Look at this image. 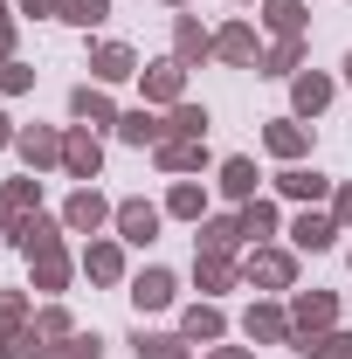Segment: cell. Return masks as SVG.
Instances as JSON below:
<instances>
[{
  "label": "cell",
  "instance_id": "cell-1",
  "mask_svg": "<svg viewBox=\"0 0 352 359\" xmlns=\"http://www.w3.org/2000/svg\"><path fill=\"white\" fill-rule=\"evenodd\" d=\"M242 283L249 290H297V249H283V242L242 249Z\"/></svg>",
  "mask_w": 352,
  "mask_h": 359
},
{
  "label": "cell",
  "instance_id": "cell-2",
  "mask_svg": "<svg viewBox=\"0 0 352 359\" xmlns=\"http://www.w3.org/2000/svg\"><path fill=\"white\" fill-rule=\"evenodd\" d=\"M76 263L97 290H118V283H132V269H125V242L118 235H90L83 249H76Z\"/></svg>",
  "mask_w": 352,
  "mask_h": 359
},
{
  "label": "cell",
  "instance_id": "cell-3",
  "mask_svg": "<svg viewBox=\"0 0 352 359\" xmlns=\"http://www.w3.org/2000/svg\"><path fill=\"white\" fill-rule=\"evenodd\" d=\"M111 228H118V242H125V249H145V242H159L166 208H159V201H145V194H132V201H118Z\"/></svg>",
  "mask_w": 352,
  "mask_h": 359
},
{
  "label": "cell",
  "instance_id": "cell-4",
  "mask_svg": "<svg viewBox=\"0 0 352 359\" xmlns=\"http://www.w3.org/2000/svg\"><path fill=\"white\" fill-rule=\"evenodd\" d=\"M242 339H249V346H290V339H297V325H290V304H276V297H256V304L242 311Z\"/></svg>",
  "mask_w": 352,
  "mask_h": 359
},
{
  "label": "cell",
  "instance_id": "cell-5",
  "mask_svg": "<svg viewBox=\"0 0 352 359\" xmlns=\"http://www.w3.org/2000/svg\"><path fill=\"white\" fill-rule=\"evenodd\" d=\"M62 173L76 180V187H97V173H104V138L90 132V125H69L62 132Z\"/></svg>",
  "mask_w": 352,
  "mask_h": 359
},
{
  "label": "cell",
  "instance_id": "cell-6",
  "mask_svg": "<svg viewBox=\"0 0 352 359\" xmlns=\"http://www.w3.org/2000/svg\"><path fill=\"white\" fill-rule=\"evenodd\" d=\"M152 166L166 180H194V173L215 166V152H208V138H159V145H152Z\"/></svg>",
  "mask_w": 352,
  "mask_h": 359
},
{
  "label": "cell",
  "instance_id": "cell-7",
  "mask_svg": "<svg viewBox=\"0 0 352 359\" xmlns=\"http://www.w3.org/2000/svg\"><path fill=\"white\" fill-rule=\"evenodd\" d=\"M138 97H145L152 111H173V104H187V69H180L173 55L145 62V69H138Z\"/></svg>",
  "mask_w": 352,
  "mask_h": 359
},
{
  "label": "cell",
  "instance_id": "cell-8",
  "mask_svg": "<svg viewBox=\"0 0 352 359\" xmlns=\"http://www.w3.org/2000/svg\"><path fill=\"white\" fill-rule=\"evenodd\" d=\"M138 48L132 42H90V83H104V90H118V83H138Z\"/></svg>",
  "mask_w": 352,
  "mask_h": 359
},
{
  "label": "cell",
  "instance_id": "cell-9",
  "mask_svg": "<svg viewBox=\"0 0 352 359\" xmlns=\"http://www.w3.org/2000/svg\"><path fill=\"white\" fill-rule=\"evenodd\" d=\"M283 235H290V249H297V256H325V249H339V235H346V228H339L332 208H304Z\"/></svg>",
  "mask_w": 352,
  "mask_h": 359
},
{
  "label": "cell",
  "instance_id": "cell-10",
  "mask_svg": "<svg viewBox=\"0 0 352 359\" xmlns=\"http://www.w3.org/2000/svg\"><path fill=\"white\" fill-rule=\"evenodd\" d=\"M76 269H83V263L69 256V242H55V249H35V256H28V290H42V297H62Z\"/></svg>",
  "mask_w": 352,
  "mask_h": 359
},
{
  "label": "cell",
  "instance_id": "cell-11",
  "mask_svg": "<svg viewBox=\"0 0 352 359\" xmlns=\"http://www.w3.org/2000/svg\"><path fill=\"white\" fill-rule=\"evenodd\" d=\"M125 297L138 304V318H145V311H173V304H180V276L159 269V263H145L132 283H125Z\"/></svg>",
  "mask_w": 352,
  "mask_h": 359
},
{
  "label": "cell",
  "instance_id": "cell-12",
  "mask_svg": "<svg viewBox=\"0 0 352 359\" xmlns=\"http://www.w3.org/2000/svg\"><path fill=\"white\" fill-rule=\"evenodd\" d=\"M215 62L221 69H256V62H263V35H256L249 21H221L215 28Z\"/></svg>",
  "mask_w": 352,
  "mask_h": 359
},
{
  "label": "cell",
  "instance_id": "cell-13",
  "mask_svg": "<svg viewBox=\"0 0 352 359\" xmlns=\"http://www.w3.org/2000/svg\"><path fill=\"white\" fill-rule=\"evenodd\" d=\"M111 215H118V201H104L97 187H76V194L62 201V228H69V235H104Z\"/></svg>",
  "mask_w": 352,
  "mask_h": 359
},
{
  "label": "cell",
  "instance_id": "cell-14",
  "mask_svg": "<svg viewBox=\"0 0 352 359\" xmlns=\"http://www.w3.org/2000/svg\"><path fill=\"white\" fill-rule=\"evenodd\" d=\"M290 325H297V339L332 332L339 325V290H290Z\"/></svg>",
  "mask_w": 352,
  "mask_h": 359
},
{
  "label": "cell",
  "instance_id": "cell-15",
  "mask_svg": "<svg viewBox=\"0 0 352 359\" xmlns=\"http://www.w3.org/2000/svg\"><path fill=\"white\" fill-rule=\"evenodd\" d=\"M332 97H339V83H332V76H325V69H297V76H290V118H325V111H332Z\"/></svg>",
  "mask_w": 352,
  "mask_h": 359
},
{
  "label": "cell",
  "instance_id": "cell-16",
  "mask_svg": "<svg viewBox=\"0 0 352 359\" xmlns=\"http://www.w3.org/2000/svg\"><path fill=\"white\" fill-rule=\"evenodd\" d=\"M69 118L90 125V132H118V118H125V111L111 104V90H104V83H76V90H69Z\"/></svg>",
  "mask_w": 352,
  "mask_h": 359
},
{
  "label": "cell",
  "instance_id": "cell-17",
  "mask_svg": "<svg viewBox=\"0 0 352 359\" xmlns=\"http://www.w3.org/2000/svg\"><path fill=\"white\" fill-rule=\"evenodd\" d=\"M215 194H221V201H235V208H249V201L263 194V173H256V159H249V152L221 159V166H215Z\"/></svg>",
  "mask_w": 352,
  "mask_h": 359
},
{
  "label": "cell",
  "instance_id": "cell-18",
  "mask_svg": "<svg viewBox=\"0 0 352 359\" xmlns=\"http://www.w3.org/2000/svg\"><path fill=\"white\" fill-rule=\"evenodd\" d=\"M173 62L180 69L215 62V28H201V14H173Z\"/></svg>",
  "mask_w": 352,
  "mask_h": 359
},
{
  "label": "cell",
  "instance_id": "cell-19",
  "mask_svg": "<svg viewBox=\"0 0 352 359\" xmlns=\"http://www.w3.org/2000/svg\"><path fill=\"white\" fill-rule=\"evenodd\" d=\"M14 152H21V166L28 173H62V132L55 125H21V138H14Z\"/></svg>",
  "mask_w": 352,
  "mask_h": 359
},
{
  "label": "cell",
  "instance_id": "cell-20",
  "mask_svg": "<svg viewBox=\"0 0 352 359\" xmlns=\"http://www.w3.org/2000/svg\"><path fill=\"white\" fill-rule=\"evenodd\" d=\"M263 152H269V159H283V166H304L311 125H304V118H269V125H263Z\"/></svg>",
  "mask_w": 352,
  "mask_h": 359
},
{
  "label": "cell",
  "instance_id": "cell-21",
  "mask_svg": "<svg viewBox=\"0 0 352 359\" xmlns=\"http://www.w3.org/2000/svg\"><path fill=\"white\" fill-rule=\"evenodd\" d=\"M276 201H297V208H325L332 201V180L318 166H283L276 173Z\"/></svg>",
  "mask_w": 352,
  "mask_h": 359
},
{
  "label": "cell",
  "instance_id": "cell-22",
  "mask_svg": "<svg viewBox=\"0 0 352 359\" xmlns=\"http://www.w3.org/2000/svg\"><path fill=\"white\" fill-rule=\"evenodd\" d=\"M249 235H242V215H208V222H194V249L201 256H235Z\"/></svg>",
  "mask_w": 352,
  "mask_h": 359
},
{
  "label": "cell",
  "instance_id": "cell-23",
  "mask_svg": "<svg viewBox=\"0 0 352 359\" xmlns=\"http://www.w3.org/2000/svg\"><path fill=\"white\" fill-rule=\"evenodd\" d=\"M180 332H187L194 346H221V339H228V311H221L215 297H194V304L180 311Z\"/></svg>",
  "mask_w": 352,
  "mask_h": 359
},
{
  "label": "cell",
  "instance_id": "cell-24",
  "mask_svg": "<svg viewBox=\"0 0 352 359\" xmlns=\"http://www.w3.org/2000/svg\"><path fill=\"white\" fill-rule=\"evenodd\" d=\"M304 55H311L304 35H269V42H263V62H256V76H283V83H290V76L304 69Z\"/></svg>",
  "mask_w": 352,
  "mask_h": 359
},
{
  "label": "cell",
  "instance_id": "cell-25",
  "mask_svg": "<svg viewBox=\"0 0 352 359\" xmlns=\"http://www.w3.org/2000/svg\"><path fill=\"white\" fill-rule=\"evenodd\" d=\"M242 283V256H201L194 249V290L201 297H221V290H235Z\"/></svg>",
  "mask_w": 352,
  "mask_h": 359
},
{
  "label": "cell",
  "instance_id": "cell-26",
  "mask_svg": "<svg viewBox=\"0 0 352 359\" xmlns=\"http://www.w3.org/2000/svg\"><path fill=\"white\" fill-rule=\"evenodd\" d=\"M69 228H62V215H21L14 222V242L7 249H21V256H35V249H55Z\"/></svg>",
  "mask_w": 352,
  "mask_h": 359
},
{
  "label": "cell",
  "instance_id": "cell-27",
  "mask_svg": "<svg viewBox=\"0 0 352 359\" xmlns=\"http://www.w3.org/2000/svg\"><path fill=\"white\" fill-rule=\"evenodd\" d=\"M0 215H42V173H14V180H0Z\"/></svg>",
  "mask_w": 352,
  "mask_h": 359
},
{
  "label": "cell",
  "instance_id": "cell-28",
  "mask_svg": "<svg viewBox=\"0 0 352 359\" xmlns=\"http://www.w3.org/2000/svg\"><path fill=\"white\" fill-rule=\"evenodd\" d=\"M159 208H166L173 222H208V215H215V208H208V187H201V180H173Z\"/></svg>",
  "mask_w": 352,
  "mask_h": 359
},
{
  "label": "cell",
  "instance_id": "cell-29",
  "mask_svg": "<svg viewBox=\"0 0 352 359\" xmlns=\"http://www.w3.org/2000/svg\"><path fill=\"white\" fill-rule=\"evenodd\" d=\"M118 138H125V145H138V152H152V145L166 138V118H159L152 104H138V111H125V118H118Z\"/></svg>",
  "mask_w": 352,
  "mask_h": 359
},
{
  "label": "cell",
  "instance_id": "cell-30",
  "mask_svg": "<svg viewBox=\"0 0 352 359\" xmlns=\"http://www.w3.org/2000/svg\"><path fill=\"white\" fill-rule=\"evenodd\" d=\"M132 353L138 359H194V339H187V332H145V325H138Z\"/></svg>",
  "mask_w": 352,
  "mask_h": 359
},
{
  "label": "cell",
  "instance_id": "cell-31",
  "mask_svg": "<svg viewBox=\"0 0 352 359\" xmlns=\"http://www.w3.org/2000/svg\"><path fill=\"white\" fill-rule=\"evenodd\" d=\"M256 21H263L269 35H311V7H304V0H263Z\"/></svg>",
  "mask_w": 352,
  "mask_h": 359
},
{
  "label": "cell",
  "instance_id": "cell-32",
  "mask_svg": "<svg viewBox=\"0 0 352 359\" xmlns=\"http://www.w3.org/2000/svg\"><path fill=\"white\" fill-rule=\"evenodd\" d=\"M235 215H242V235H249V249H256V242H269V235L283 228V208H276L269 194H256V201H249V208H235Z\"/></svg>",
  "mask_w": 352,
  "mask_h": 359
},
{
  "label": "cell",
  "instance_id": "cell-33",
  "mask_svg": "<svg viewBox=\"0 0 352 359\" xmlns=\"http://www.w3.org/2000/svg\"><path fill=\"white\" fill-rule=\"evenodd\" d=\"M290 353H297V359H352V332H346V325L311 332V339H290Z\"/></svg>",
  "mask_w": 352,
  "mask_h": 359
},
{
  "label": "cell",
  "instance_id": "cell-34",
  "mask_svg": "<svg viewBox=\"0 0 352 359\" xmlns=\"http://www.w3.org/2000/svg\"><path fill=\"white\" fill-rule=\"evenodd\" d=\"M48 346H55V339L35 332V318H28L21 332H0V359H48Z\"/></svg>",
  "mask_w": 352,
  "mask_h": 359
},
{
  "label": "cell",
  "instance_id": "cell-35",
  "mask_svg": "<svg viewBox=\"0 0 352 359\" xmlns=\"http://www.w3.org/2000/svg\"><path fill=\"white\" fill-rule=\"evenodd\" d=\"M208 125H215L208 104H173L166 111V138H208Z\"/></svg>",
  "mask_w": 352,
  "mask_h": 359
},
{
  "label": "cell",
  "instance_id": "cell-36",
  "mask_svg": "<svg viewBox=\"0 0 352 359\" xmlns=\"http://www.w3.org/2000/svg\"><path fill=\"white\" fill-rule=\"evenodd\" d=\"M55 21H69V28H104V21H111V0H62Z\"/></svg>",
  "mask_w": 352,
  "mask_h": 359
},
{
  "label": "cell",
  "instance_id": "cell-37",
  "mask_svg": "<svg viewBox=\"0 0 352 359\" xmlns=\"http://www.w3.org/2000/svg\"><path fill=\"white\" fill-rule=\"evenodd\" d=\"M48 359H104V339L97 332H69V339H55Z\"/></svg>",
  "mask_w": 352,
  "mask_h": 359
},
{
  "label": "cell",
  "instance_id": "cell-38",
  "mask_svg": "<svg viewBox=\"0 0 352 359\" xmlns=\"http://www.w3.org/2000/svg\"><path fill=\"white\" fill-rule=\"evenodd\" d=\"M35 332H42V339H69V332H76V318H69L55 297H48L42 311H35Z\"/></svg>",
  "mask_w": 352,
  "mask_h": 359
},
{
  "label": "cell",
  "instance_id": "cell-39",
  "mask_svg": "<svg viewBox=\"0 0 352 359\" xmlns=\"http://www.w3.org/2000/svg\"><path fill=\"white\" fill-rule=\"evenodd\" d=\"M28 90H35V69H28L21 55H14V62H0V97H28Z\"/></svg>",
  "mask_w": 352,
  "mask_h": 359
},
{
  "label": "cell",
  "instance_id": "cell-40",
  "mask_svg": "<svg viewBox=\"0 0 352 359\" xmlns=\"http://www.w3.org/2000/svg\"><path fill=\"white\" fill-rule=\"evenodd\" d=\"M28 290H0V332H21V325H28Z\"/></svg>",
  "mask_w": 352,
  "mask_h": 359
},
{
  "label": "cell",
  "instance_id": "cell-41",
  "mask_svg": "<svg viewBox=\"0 0 352 359\" xmlns=\"http://www.w3.org/2000/svg\"><path fill=\"white\" fill-rule=\"evenodd\" d=\"M14 42H21V14L14 0H0V62H14Z\"/></svg>",
  "mask_w": 352,
  "mask_h": 359
},
{
  "label": "cell",
  "instance_id": "cell-42",
  "mask_svg": "<svg viewBox=\"0 0 352 359\" xmlns=\"http://www.w3.org/2000/svg\"><path fill=\"white\" fill-rule=\"evenodd\" d=\"M332 215H339V228L352 235V180H339V187H332Z\"/></svg>",
  "mask_w": 352,
  "mask_h": 359
},
{
  "label": "cell",
  "instance_id": "cell-43",
  "mask_svg": "<svg viewBox=\"0 0 352 359\" xmlns=\"http://www.w3.org/2000/svg\"><path fill=\"white\" fill-rule=\"evenodd\" d=\"M14 14H35V21H55V14H62V0H14Z\"/></svg>",
  "mask_w": 352,
  "mask_h": 359
},
{
  "label": "cell",
  "instance_id": "cell-44",
  "mask_svg": "<svg viewBox=\"0 0 352 359\" xmlns=\"http://www.w3.org/2000/svg\"><path fill=\"white\" fill-rule=\"evenodd\" d=\"M14 138H21V125H14V118L0 111V152H14Z\"/></svg>",
  "mask_w": 352,
  "mask_h": 359
},
{
  "label": "cell",
  "instance_id": "cell-45",
  "mask_svg": "<svg viewBox=\"0 0 352 359\" xmlns=\"http://www.w3.org/2000/svg\"><path fill=\"white\" fill-rule=\"evenodd\" d=\"M208 359H256L249 346H208Z\"/></svg>",
  "mask_w": 352,
  "mask_h": 359
},
{
  "label": "cell",
  "instance_id": "cell-46",
  "mask_svg": "<svg viewBox=\"0 0 352 359\" xmlns=\"http://www.w3.org/2000/svg\"><path fill=\"white\" fill-rule=\"evenodd\" d=\"M339 69H346V83H352V48H346V62H339Z\"/></svg>",
  "mask_w": 352,
  "mask_h": 359
},
{
  "label": "cell",
  "instance_id": "cell-47",
  "mask_svg": "<svg viewBox=\"0 0 352 359\" xmlns=\"http://www.w3.org/2000/svg\"><path fill=\"white\" fill-rule=\"evenodd\" d=\"M159 7H187V0H159Z\"/></svg>",
  "mask_w": 352,
  "mask_h": 359
},
{
  "label": "cell",
  "instance_id": "cell-48",
  "mask_svg": "<svg viewBox=\"0 0 352 359\" xmlns=\"http://www.w3.org/2000/svg\"><path fill=\"white\" fill-rule=\"evenodd\" d=\"M242 7H249V0H242ZM256 7H263V0H256Z\"/></svg>",
  "mask_w": 352,
  "mask_h": 359
},
{
  "label": "cell",
  "instance_id": "cell-49",
  "mask_svg": "<svg viewBox=\"0 0 352 359\" xmlns=\"http://www.w3.org/2000/svg\"><path fill=\"white\" fill-rule=\"evenodd\" d=\"M346 263H352V249H346Z\"/></svg>",
  "mask_w": 352,
  "mask_h": 359
}]
</instances>
